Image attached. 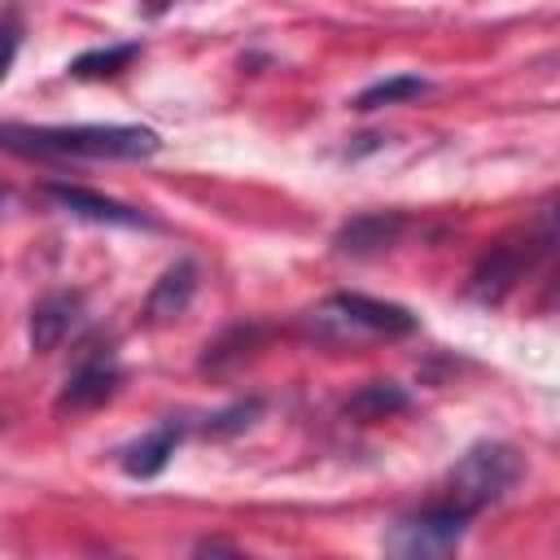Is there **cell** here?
<instances>
[{
    "instance_id": "cell-17",
    "label": "cell",
    "mask_w": 560,
    "mask_h": 560,
    "mask_svg": "<svg viewBox=\"0 0 560 560\" xmlns=\"http://www.w3.org/2000/svg\"><path fill=\"white\" fill-rule=\"evenodd\" d=\"M18 44H22V18H18V9L9 4V9L0 13V79L9 74V66H13V57H18Z\"/></svg>"
},
{
    "instance_id": "cell-13",
    "label": "cell",
    "mask_w": 560,
    "mask_h": 560,
    "mask_svg": "<svg viewBox=\"0 0 560 560\" xmlns=\"http://www.w3.org/2000/svg\"><path fill=\"white\" fill-rule=\"evenodd\" d=\"M262 337H267L262 324H236V328H228L219 341L206 346L201 368H206V372H219V368H228V363H241V359H249V354L262 346Z\"/></svg>"
},
{
    "instance_id": "cell-11",
    "label": "cell",
    "mask_w": 560,
    "mask_h": 560,
    "mask_svg": "<svg viewBox=\"0 0 560 560\" xmlns=\"http://www.w3.org/2000/svg\"><path fill=\"white\" fill-rule=\"evenodd\" d=\"M179 438H184V424L162 420L158 429H149V433L136 438L131 446H122V472H127V477H140V481H144V477H158V472L171 464Z\"/></svg>"
},
{
    "instance_id": "cell-15",
    "label": "cell",
    "mask_w": 560,
    "mask_h": 560,
    "mask_svg": "<svg viewBox=\"0 0 560 560\" xmlns=\"http://www.w3.org/2000/svg\"><path fill=\"white\" fill-rule=\"evenodd\" d=\"M429 92V79H420V74H389V79H381V83H372V88H363L359 96H354V109H381V105H398V101H416V96H424Z\"/></svg>"
},
{
    "instance_id": "cell-16",
    "label": "cell",
    "mask_w": 560,
    "mask_h": 560,
    "mask_svg": "<svg viewBox=\"0 0 560 560\" xmlns=\"http://www.w3.org/2000/svg\"><path fill=\"white\" fill-rule=\"evenodd\" d=\"M258 411H262V402H258V398H245V402H232V407H223V411L206 416V424H201V429H206L210 438H232V433L249 429Z\"/></svg>"
},
{
    "instance_id": "cell-14",
    "label": "cell",
    "mask_w": 560,
    "mask_h": 560,
    "mask_svg": "<svg viewBox=\"0 0 560 560\" xmlns=\"http://www.w3.org/2000/svg\"><path fill=\"white\" fill-rule=\"evenodd\" d=\"M136 57H140V44L88 48V52H79V57L66 66V74H70V79H114V74H122Z\"/></svg>"
},
{
    "instance_id": "cell-1",
    "label": "cell",
    "mask_w": 560,
    "mask_h": 560,
    "mask_svg": "<svg viewBox=\"0 0 560 560\" xmlns=\"http://www.w3.org/2000/svg\"><path fill=\"white\" fill-rule=\"evenodd\" d=\"M162 149L153 127L131 122H79V127H31V122H0V153L18 158H109L136 162Z\"/></svg>"
},
{
    "instance_id": "cell-6",
    "label": "cell",
    "mask_w": 560,
    "mask_h": 560,
    "mask_svg": "<svg viewBox=\"0 0 560 560\" xmlns=\"http://www.w3.org/2000/svg\"><path fill=\"white\" fill-rule=\"evenodd\" d=\"M52 206H61L66 214L74 219H88V223H109V228H153V219L136 206H122L114 197H101L92 188H79V184H48L44 188Z\"/></svg>"
},
{
    "instance_id": "cell-2",
    "label": "cell",
    "mask_w": 560,
    "mask_h": 560,
    "mask_svg": "<svg viewBox=\"0 0 560 560\" xmlns=\"http://www.w3.org/2000/svg\"><path fill=\"white\" fill-rule=\"evenodd\" d=\"M521 477H525V455H521L516 446H508V442H477V446H468V451L455 459V468L446 472V494H442V503H451V508L477 516V512L503 503V499L516 490Z\"/></svg>"
},
{
    "instance_id": "cell-5",
    "label": "cell",
    "mask_w": 560,
    "mask_h": 560,
    "mask_svg": "<svg viewBox=\"0 0 560 560\" xmlns=\"http://www.w3.org/2000/svg\"><path fill=\"white\" fill-rule=\"evenodd\" d=\"M547 245H551V236H542V241L521 236V241H499V245H490V249L477 258L472 276H468V293H472L477 302H486V306L503 302V298L525 280V271L534 267V258H538Z\"/></svg>"
},
{
    "instance_id": "cell-4",
    "label": "cell",
    "mask_w": 560,
    "mask_h": 560,
    "mask_svg": "<svg viewBox=\"0 0 560 560\" xmlns=\"http://www.w3.org/2000/svg\"><path fill=\"white\" fill-rule=\"evenodd\" d=\"M468 512L451 508V503H429L411 516H398L385 529V551L389 556H407V560H429V556H451L464 534H468Z\"/></svg>"
},
{
    "instance_id": "cell-18",
    "label": "cell",
    "mask_w": 560,
    "mask_h": 560,
    "mask_svg": "<svg viewBox=\"0 0 560 560\" xmlns=\"http://www.w3.org/2000/svg\"><path fill=\"white\" fill-rule=\"evenodd\" d=\"M197 551H201V556H206V551H228V556H232L236 547H232V542H210V538H206V542H197Z\"/></svg>"
},
{
    "instance_id": "cell-7",
    "label": "cell",
    "mask_w": 560,
    "mask_h": 560,
    "mask_svg": "<svg viewBox=\"0 0 560 560\" xmlns=\"http://www.w3.org/2000/svg\"><path fill=\"white\" fill-rule=\"evenodd\" d=\"M407 232V214L402 210H363L354 219H346L332 236V245L341 254H354V258H368V254H381L389 245H398V236Z\"/></svg>"
},
{
    "instance_id": "cell-3",
    "label": "cell",
    "mask_w": 560,
    "mask_h": 560,
    "mask_svg": "<svg viewBox=\"0 0 560 560\" xmlns=\"http://www.w3.org/2000/svg\"><path fill=\"white\" fill-rule=\"evenodd\" d=\"M311 328L324 332L328 341L407 337V332L420 328V319L398 302H381V298H368V293H328L319 306H311Z\"/></svg>"
},
{
    "instance_id": "cell-19",
    "label": "cell",
    "mask_w": 560,
    "mask_h": 560,
    "mask_svg": "<svg viewBox=\"0 0 560 560\" xmlns=\"http://www.w3.org/2000/svg\"><path fill=\"white\" fill-rule=\"evenodd\" d=\"M4 201H9V192H4V188H0V210H4Z\"/></svg>"
},
{
    "instance_id": "cell-9",
    "label": "cell",
    "mask_w": 560,
    "mask_h": 560,
    "mask_svg": "<svg viewBox=\"0 0 560 560\" xmlns=\"http://www.w3.org/2000/svg\"><path fill=\"white\" fill-rule=\"evenodd\" d=\"M83 319V298L79 293H48L35 302L31 311V350L35 354H52Z\"/></svg>"
},
{
    "instance_id": "cell-8",
    "label": "cell",
    "mask_w": 560,
    "mask_h": 560,
    "mask_svg": "<svg viewBox=\"0 0 560 560\" xmlns=\"http://www.w3.org/2000/svg\"><path fill=\"white\" fill-rule=\"evenodd\" d=\"M118 385H122V372H118V363H114L109 354L83 359V363L66 376V385H61V394H57V411H88V407H101V402H109V398L118 394Z\"/></svg>"
},
{
    "instance_id": "cell-12",
    "label": "cell",
    "mask_w": 560,
    "mask_h": 560,
    "mask_svg": "<svg viewBox=\"0 0 560 560\" xmlns=\"http://www.w3.org/2000/svg\"><path fill=\"white\" fill-rule=\"evenodd\" d=\"M407 402H411V394L398 381H368L363 389H354L346 398V416H354V420H385L394 411H407Z\"/></svg>"
},
{
    "instance_id": "cell-10",
    "label": "cell",
    "mask_w": 560,
    "mask_h": 560,
    "mask_svg": "<svg viewBox=\"0 0 560 560\" xmlns=\"http://www.w3.org/2000/svg\"><path fill=\"white\" fill-rule=\"evenodd\" d=\"M192 293H197V267H192L188 258H179L175 267H166V271L153 280V289H149L140 315H144L149 324H171V319H179V315L188 311Z\"/></svg>"
}]
</instances>
